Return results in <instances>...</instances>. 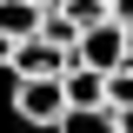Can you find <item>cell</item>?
Here are the masks:
<instances>
[{
    "mask_svg": "<svg viewBox=\"0 0 133 133\" xmlns=\"http://www.w3.org/2000/svg\"><path fill=\"white\" fill-rule=\"evenodd\" d=\"M120 127H127V133H133V107H120Z\"/></svg>",
    "mask_w": 133,
    "mask_h": 133,
    "instance_id": "obj_7",
    "label": "cell"
},
{
    "mask_svg": "<svg viewBox=\"0 0 133 133\" xmlns=\"http://www.w3.org/2000/svg\"><path fill=\"white\" fill-rule=\"evenodd\" d=\"M113 14H120V20H127V27H133V0H113Z\"/></svg>",
    "mask_w": 133,
    "mask_h": 133,
    "instance_id": "obj_6",
    "label": "cell"
},
{
    "mask_svg": "<svg viewBox=\"0 0 133 133\" xmlns=\"http://www.w3.org/2000/svg\"><path fill=\"white\" fill-rule=\"evenodd\" d=\"M107 100H113V107H133V60H120L113 73H107Z\"/></svg>",
    "mask_w": 133,
    "mask_h": 133,
    "instance_id": "obj_4",
    "label": "cell"
},
{
    "mask_svg": "<svg viewBox=\"0 0 133 133\" xmlns=\"http://www.w3.org/2000/svg\"><path fill=\"white\" fill-rule=\"evenodd\" d=\"M40 7H66V0H40Z\"/></svg>",
    "mask_w": 133,
    "mask_h": 133,
    "instance_id": "obj_8",
    "label": "cell"
},
{
    "mask_svg": "<svg viewBox=\"0 0 133 133\" xmlns=\"http://www.w3.org/2000/svg\"><path fill=\"white\" fill-rule=\"evenodd\" d=\"M73 53H80L87 66H100V73H113V66L127 60V20H120V14L93 20V27L80 33V47H73Z\"/></svg>",
    "mask_w": 133,
    "mask_h": 133,
    "instance_id": "obj_2",
    "label": "cell"
},
{
    "mask_svg": "<svg viewBox=\"0 0 133 133\" xmlns=\"http://www.w3.org/2000/svg\"><path fill=\"white\" fill-rule=\"evenodd\" d=\"M0 66H14V40H7V33H0Z\"/></svg>",
    "mask_w": 133,
    "mask_h": 133,
    "instance_id": "obj_5",
    "label": "cell"
},
{
    "mask_svg": "<svg viewBox=\"0 0 133 133\" xmlns=\"http://www.w3.org/2000/svg\"><path fill=\"white\" fill-rule=\"evenodd\" d=\"M66 60H73V47H60V40H47V33L14 40V80H20V73H60Z\"/></svg>",
    "mask_w": 133,
    "mask_h": 133,
    "instance_id": "obj_3",
    "label": "cell"
},
{
    "mask_svg": "<svg viewBox=\"0 0 133 133\" xmlns=\"http://www.w3.org/2000/svg\"><path fill=\"white\" fill-rule=\"evenodd\" d=\"M14 107L27 120H40V127H60L66 120V87H60V73H20L14 80Z\"/></svg>",
    "mask_w": 133,
    "mask_h": 133,
    "instance_id": "obj_1",
    "label": "cell"
}]
</instances>
